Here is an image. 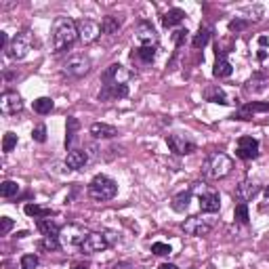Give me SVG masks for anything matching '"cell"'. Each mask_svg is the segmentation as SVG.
I'll return each instance as SVG.
<instances>
[{"instance_id": "1", "label": "cell", "mask_w": 269, "mask_h": 269, "mask_svg": "<svg viewBox=\"0 0 269 269\" xmlns=\"http://www.w3.org/2000/svg\"><path fill=\"white\" fill-rule=\"evenodd\" d=\"M53 51L63 53L68 51L78 38V26L70 17H57L53 21Z\"/></svg>"}, {"instance_id": "2", "label": "cell", "mask_w": 269, "mask_h": 269, "mask_svg": "<svg viewBox=\"0 0 269 269\" xmlns=\"http://www.w3.org/2000/svg\"><path fill=\"white\" fill-rule=\"evenodd\" d=\"M231 168H233V162H231V158L227 154L214 152V154H210L206 160H204L202 173H204V177H208V179H223V177H227L231 173Z\"/></svg>"}, {"instance_id": "3", "label": "cell", "mask_w": 269, "mask_h": 269, "mask_svg": "<svg viewBox=\"0 0 269 269\" xmlns=\"http://www.w3.org/2000/svg\"><path fill=\"white\" fill-rule=\"evenodd\" d=\"M118 193V185L116 181L110 179L107 175H97L91 183H89V196L97 202H107L112 200Z\"/></svg>"}, {"instance_id": "4", "label": "cell", "mask_w": 269, "mask_h": 269, "mask_svg": "<svg viewBox=\"0 0 269 269\" xmlns=\"http://www.w3.org/2000/svg\"><path fill=\"white\" fill-rule=\"evenodd\" d=\"M32 45H34V34H32L30 30H24V32H19V34L11 40V45H9V57L11 59H24L28 53L32 51Z\"/></svg>"}, {"instance_id": "5", "label": "cell", "mask_w": 269, "mask_h": 269, "mask_svg": "<svg viewBox=\"0 0 269 269\" xmlns=\"http://www.w3.org/2000/svg\"><path fill=\"white\" fill-rule=\"evenodd\" d=\"M133 76L135 74L128 68L120 66V63H112V66L101 74V82H103V87H120V84H128V80Z\"/></svg>"}, {"instance_id": "6", "label": "cell", "mask_w": 269, "mask_h": 269, "mask_svg": "<svg viewBox=\"0 0 269 269\" xmlns=\"http://www.w3.org/2000/svg\"><path fill=\"white\" fill-rule=\"evenodd\" d=\"M91 70V59L87 55H72L66 63H63V74L70 78H82L84 74H89Z\"/></svg>"}, {"instance_id": "7", "label": "cell", "mask_w": 269, "mask_h": 269, "mask_svg": "<svg viewBox=\"0 0 269 269\" xmlns=\"http://www.w3.org/2000/svg\"><path fill=\"white\" fill-rule=\"evenodd\" d=\"M110 240H107V235L105 233H97V231H91L87 235V240L82 242L80 246V250L84 254H95V252H103L105 248H110Z\"/></svg>"}, {"instance_id": "8", "label": "cell", "mask_w": 269, "mask_h": 269, "mask_svg": "<svg viewBox=\"0 0 269 269\" xmlns=\"http://www.w3.org/2000/svg\"><path fill=\"white\" fill-rule=\"evenodd\" d=\"M166 145H168L170 152L177 154V156H187V154L196 152V143L189 141V139L183 137V135H168L166 137Z\"/></svg>"}, {"instance_id": "9", "label": "cell", "mask_w": 269, "mask_h": 269, "mask_svg": "<svg viewBox=\"0 0 269 269\" xmlns=\"http://www.w3.org/2000/svg\"><path fill=\"white\" fill-rule=\"evenodd\" d=\"M87 229L82 227V225H66V227L61 229V242L66 246H82V242L87 240Z\"/></svg>"}, {"instance_id": "10", "label": "cell", "mask_w": 269, "mask_h": 269, "mask_svg": "<svg viewBox=\"0 0 269 269\" xmlns=\"http://www.w3.org/2000/svg\"><path fill=\"white\" fill-rule=\"evenodd\" d=\"M76 26H78V38L84 45H91V42H95L101 36V26L93 19H80Z\"/></svg>"}, {"instance_id": "11", "label": "cell", "mask_w": 269, "mask_h": 269, "mask_svg": "<svg viewBox=\"0 0 269 269\" xmlns=\"http://www.w3.org/2000/svg\"><path fill=\"white\" fill-rule=\"evenodd\" d=\"M181 229L187 235H206L212 229V223L202 217H189L181 223Z\"/></svg>"}, {"instance_id": "12", "label": "cell", "mask_w": 269, "mask_h": 269, "mask_svg": "<svg viewBox=\"0 0 269 269\" xmlns=\"http://www.w3.org/2000/svg\"><path fill=\"white\" fill-rule=\"evenodd\" d=\"M235 156L240 160H254L259 156V141L252 137H240L238 147H235Z\"/></svg>"}, {"instance_id": "13", "label": "cell", "mask_w": 269, "mask_h": 269, "mask_svg": "<svg viewBox=\"0 0 269 269\" xmlns=\"http://www.w3.org/2000/svg\"><path fill=\"white\" fill-rule=\"evenodd\" d=\"M0 110H3V114H7V116L17 114V112L24 110V101H21V97L15 91H5L3 97H0Z\"/></svg>"}, {"instance_id": "14", "label": "cell", "mask_w": 269, "mask_h": 269, "mask_svg": "<svg viewBox=\"0 0 269 269\" xmlns=\"http://www.w3.org/2000/svg\"><path fill=\"white\" fill-rule=\"evenodd\" d=\"M137 38L141 42V47H156L158 45V34L156 28L149 21H139L137 26Z\"/></svg>"}, {"instance_id": "15", "label": "cell", "mask_w": 269, "mask_h": 269, "mask_svg": "<svg viewBox=\"0 0 269 269\" xmlns=\"http://www.w3.org/2000/svg\"><path fill=\"white\" fill-rule=\"evenodd\" d=\"M217 61H214V68H212V74L217 78H227V76H231V63L227 61V55H225V51L223 49H219V45H217Z\"/></svg>"}, {"instance_id": "16", "label": "cell", "mask_w": 269, "mask_h": 269, "mask_svg": "<svg viewBox=\"0 0 269 269\" xmlns=\"http://www.w3.org/2000/svg\"><path fill=\"white\" fill-rule=\"evenodd\" d=\"M198 204H200L202 212H217L221 208V198L217 191H204V193H200Z\"/></svg>"}, {"instance_id": "17", "label": "cell", "mask_w": 269, "mask_h": 269, "mask_svg": "<svg viewBox=\"0 0 269 269\" xmlns=\"http://www.w3.org/2000/svg\"><path fill=\"white\" fill-rule=\"evenodd\" d=\"M259 191H261V185H259V183H254V181H242L240 185H238V189H235V198L246 204L248 200H252Z\"/></svg>"}, {"instance_id": "18", "label": "cell", "mask_w": 269, "mask_h": 269, "mask_svg": "<svg viewBox=\"0 0 269 269\" xmlns=\"http://www.w3.org/2000/svg\"><path fill=\"white\" fill-rule=\"evenodd\" d=\"M128 97V84L120 87H103L99 93V101H112V99H124Z\"/></svg>"}, {"instance_id": "19", "label": "cell", "mask_w": 269, "mask_h": 269, "mask_svg": "<svg viewBox=\"0 0 269 269\" xmlns=\"http://www.w3.org/2000/svg\"><path fill=\"white\" fill-rule=\"evenodd\" d=\"M89 162V156L84 149H70V154L66 158V164L74 170H78V168H84V164Z\"/></svg>"}, {"instance_id": "20", "label": "cell", "mask_w": 269, "mask_h": 269, "mask_svg": "<svg viewBox=\"0 0 269 269\" xmlns=\"http://www.w3.org/2000/svg\"><path fill=\"white\" fill-rule=\"evenodd\" d=\"M204 99L210 101V103H219V105H229V97L225 95V91L221 87H208L204 91Z\"/></svg>"}, {"instance_id": "21", "label": "cell", "mask_w": 269, "mask_h": 269, "mask_svg": "<svg viewBox=\"0 0 269 269\" xmlns=\"http://www.w3.org/2000/svg\"><path fill=\"white\" fill-rule=\"evenodd\" d=\"M91 135L97 137V139H112V137L118 135V131H116V126H112V124L95 122V124H91Z\"/></svg>"}, {"instance_id": "22", "label": "cell", "mask_w": 269, "mask_h": 269, "mask_svg": "<svg viewBox=\"0 0 269 269\" xmlns=\"http://www.w3.org/2000/svg\"><path fill=\"white\" fill-rule=\"evenodd\" d=\"M38 229L42 231V235H53V238H59L61 235V225L57 221H51V219H38Z\"/></svg>"}, {"instance_id": "23", "label": "cell", "mask_w": 269, "mask_h": 269, "mask_svg": "<svg viewBox=\"0 0 269 269\" xmlns=\"http://www.w3.org/2000/svg\"><path fill=\"white\" fill-rule=\"evenodd\" d=\"M210 36H212V28H208V26H200V30H198V34L193 36V49H204L210 42Z\"/></svg>"}, {"instance_id": "24", "label": "cell", "mask_w": 269, "mask_h": 269, "mask_svg": "<svg viewBox=\"0 0 269 269\" xmlns=\"http://www.w3.org/2000/svg\"><path fill=\"white\" fill-rule=\"evenodd\" d=\"M259 112H269V103H259V101H252L248 105L242 107V112L238 114L240 120H248L250 114H259Z\"/></svg>"}, {"instance_id": "25", "label": "cell", "mask_w": 269, "mask_h": 269, "mask_svg": "<svg viewBox=\"0 0 269 269\" xmlns=\"http://www.w3.org/2000/svg\"><path fill=\"white\" fill-rule=\"evenodd\" d=\"M183 19H185V11H181V9H170L168 13L162 17V26H164V28H175L177 24H181Z\"/></svg>"}, {"instance_id": "26", "label": "cell", "mask_w": 269, "mask_h": 269, "mask_svg": "<svg viewBox=\"0 0 269 269\" xmlns=\"http://www.w3.org/2000/svg\"><path fill=\"white\" fill-rule=\"evenodd\" d=\"M191 193H193L191 189L177 193V196L173 198V210H177V212H185V210L189 208V200H191Z\"/></svg>"}, {"instance_id": "27", "label": "cell", "mask_w": 269, "mask_h": 269, "mask_svg": "<svg viewBox=\"0 0 269 269\" xmlns=\"http://www.w3.org/2000/svg\"><path fill=\"white\" fill-rule=\"evenodd\" d=\"M120 26H122V21L118 19V17L105 15L103 21H101V32H103V34H116V32L120 30Z\"/></svg>"}, {"instance_id": "28", "label": "cell", "mask_w": 269, "mask_h": 269, "mask_svg": "<svg viewBox=\"0 0 269 269\" xmlns=\"http://www.w3.org/2000/svg\"><path fill=\"white\" fill-rule=\"evenodd\" d=\"M26 214H28V217H36V219H47V217H51V214H53V210L45 208V206H38V204H28Z\"/></svg>"}, {"instance_id": "29", "label": "cell", "mask_w": 269, "mask_h": 269, "mask_svg": "<svg viewBox=\"0 0 269 269\" xmlns=\"http://www.w3.org/2000/svg\"><path fill=\"white\" fill-rule=\"evenodd\" d=\"M78 128H80L78 118H68V128H66V147H70V145H72L74 135H76Z\"/></svg>"}, {"instance_id": "30", "label": "cell", "mask_w": 269, "mask_h": 269, "mask_svg": "<svg viewBox=\"0 0 269 269\" xmlns=\"http://www.w3.org/2000/svg\"><path fill=\"white\" fill-rule=\"evenodd\" d=\"M53 99H49V97H40V99H36L34 101V112H38V114H51V110H53Z\"/></svg>"}, {"instance_id": "31", "label": "cell", "mask_w": 269, "mask_h": 269, "mask_svg": "<svg viewBox=\"0 0 269 269\" xmlns=\"http://www.w3.org/2000/svg\"><path fill=\"white\" fill-rule=\"evenodd\" d=\"M17 191H19V185L15 181H5L0 185V196L3 198H13V196H17Z\"/></svg>"}, {"instance_id": "32", "label": "cell", "mask_w": 269, "mask_h": 269, "mask_svg": "<svg viewBox=\"0 0 269 269\" xmlns=\"http://www.w3.org/2000/svg\"><path fill=\"white\" fill-rule=\"evenodd\" d=\"M137 57L145 61V63H152L156 57V47H139L137 49Z\"/></svg>"}, {"instance_id": "33", "label": "cell", "mask_w": 269, "mask_h": 269, "mask_svg": "<svg viewBox=\"0 0 269 269\" xmlns=\"http://www.w3.org/2000/svg\"><path fill=\"white\" fill-rule=\"evenodd\" d=\"M40 246H42L45 250H59V248H61V242H59V238L45 235V238H42V242H40Z\"/></svg>"}, {"instance_id": "34", "label": "cell", "mask_w": 269, "mask_h": 269, "mask_svg": "<svg viewBox=\"0 0 269 269\" xmlns=\"http://www.w3.org/2000/svg\"><path fill=\"white\" fill-rule=\"evenodd\" d=\"M235 221L238 223H248V204H244V202H240L238 206H235Z\"/></svg>"}, {"instance_id": "35", "label": "cell", "mask_w": 269, "mask_h": 269, "mask_svg": "<svg viewBox=\"0 0 269 269\" xmlns=\"http://www.w3.org/2000/svg\"><path fill=\"white\" fill-rule=\"evenodd\" d=\"M38 267V256L36 254H24L21 256V269H36Z\"/></svg>"}, {"instance_id": "36", "label": "cell", "mask_w": 269, "mask_h": 269, "mask_svg": "<svg viewBox=\"0 0 269 269\" xmlns=\"http://www.w3.org/2000/svg\"><path fill=\"white\" fill-rule=\"evenodd\" d=\"M32 139L38 141V143H45L47 141V126L45 124H38L34 131H32Z\"/></svg>"}, {"instance_id": "37", "label": "cell", "mask_w": 269, "mask_h": 269, "mask_svg": "<svg viewBox=\"0 0 269 269\" xmlns=\"http://www.w3.org/2000/svg\"><path fill=\"white\" fill-rule=\"evenodd\" d=\"M17 145V135L15 133H7L3 139V152H11Z\"/></svg>"}, {"instance_id": "38", "label": "cell", "mask_w": 269, "mask_h": 269, "mask_svg": "<svg viewBox=\"0 0 269 269\" xmlns=\"http://www.w3.org/2000/svg\"><path fill=\"white\" fill-rule=\"evenodd\" d=\"M152 252L158 254V256H166V254H170L173 250H170V246H168V244H164V242H156V244H152Z\"/></svg>"}, {"instance_id": "39", "label": "cell", "mask_w": 269, "mask_h": 269, "mask_svg": "<svg viewBox=\"0 0 269 269\" xmlns=\"http://www.w3.org/2000/svg\"><path fill=\"white\" fill-rule=\"evenodd\" d=\"M263 82H265L263 76H254V78L248 82V87H246V89H248V91H261V89H263Z\"/></svg>"}, {"instance_id": "40", "label": "cell", "mask_w": 269, "mask_h": 269, "mask_svg": "<svg viewBox=\"0 0 269 269\" xmlns=\"http://www.w3.org/2000/svg\"><path fill=\"white\" fill-rule=\"evenodd\" d=\"M11 229H13V221H11L9 217H3V219H0V235H7Z\"/></svg>"}, {"instance_id": "41", "label": "cell", "mask_w": 269, "mask_h": 269, "mask_svg": "<svg viewBox=\"0 0 269 269\" xmlns=\"http://www.w3.org/2000/svg\"><path fill=\"white\" fill-rule=\"evenodd\" d=\"M246 26H248V21H244V19H233V21H229V30H231V32H242Z\"/></svg>"}, {"instance_id": "42", "label": "cell", "mask_w": 269, "mask_h": 269, "mask_svg": "<svg viewBox=\"0 0 269 269\" xmlns=\"http://www.w3.org/2000/svg\"><path fill=\"white\" fill-rule=\"evenodd\" d=\"M185 36H187V30H177V32H175V36H173V38H175V45L181 47V42L185 40Z\"/></svg>"}, {"instance_id": "43", "label": "cell", "mask_w": 269, "mask_h": 269, "mask_svg": "<svg viewBox=\"0 0 269 269\" xmlns=\"http://www.w3.org/2000/svg\"><path fill=\"white\" fill-rule=\"evenodd\" d=\"M0 47H3V49L9 47V36H7V32H0Z\"/></svg>"}, {"instance_id": "44", "label": "cell", "mask_w": 269, "mask_h": 269, "mask_svg": "<svg viewBox=\"0 0 269 269\" xmlns=\"http://www.w3.org/2000/svg\"><path fill=\"white\" fill-rule=\"evenodd\" d=\"M114 269H133V265L128 263V261H120V263H116Z\"/></svg>"}, {"instance_id": "45", "label": "cell", "mask_w": 269, "mask_h": 269, "mask_svg": "<svg viewBox=\"0 0 269 269\" xmlns=\"http://www.w3.org/2000/svg\"><path fill=\"white\" fill-rule=\"evenodd\" d=\"M158 269H179V267H177V265H173V263H162Z\"/></svg>"}, {"instance_id": "46", "label": "cell", "mask_w": 269, "mask_h": 269, "mask_svg": "<svg viewBox=\"0 0 269 269\" xmlns=\"http://www.w3.org/2000/svg\"><path fill=\"white\" fill-rule=\"evenodd\" d=\"M267 42H269V38H267V36H261V38H259V45H261V47H265Z\"/></svg>"}, {"instance_id": "47", "label": "cell", "mask_w": 269, "mask_h": 269, "mask_svg": "<svg viewBox=\"0 0 269 269\" xmlns=\"http://www.w3.org/2000/svg\"><path fill=\"white\" fill-rule=\"evenodd\" d=\"M72 269H89V267H84V265H74Z\"/></svg>"}, {"instance_id": "48", "label": "cell", "mask_w": 269, "mask_h": 269, "mask_svg": "<svg viewBox=\"0 0 269 269\" xmlns=\"http://www.w3.org/2000/svg\"><path fill=\"white\" fill-rule=\"evenodd\" d=\"M265 198L269 200V185H267V189H265Z\"/></svg>"}]
</instances>
